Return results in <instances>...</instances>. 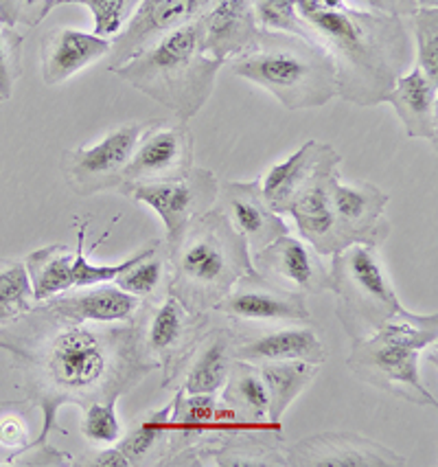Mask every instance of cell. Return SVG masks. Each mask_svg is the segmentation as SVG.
<instances>
[{"label": "cell", "mask_w": 438, "mask_h": 467, "mask_svg": "<svg viewBox=\"0 0 438 467\" xmlns=\"http://www.w3.org/2000/svg\"><path fill=\"white\" fill-rule=\"evenodd\" d=\"M81 434L90 443L110 445L117 443L123 434L121 420L117 415V404L112 401H95L86 406L84 420H81Z\"/></svg>", "instance_id": "37"}, {"label": "cell", "mask_w": 438, "mask_h": 467, "mask_svg": "<svg viewBox=\"0 0 438 467\" xmlns=\"http://www.w3.org/2000/svg\"><path fill=\"white\" fill-rule=\"evenodd\" d=\"M171 410L173 400L162 404L160 409L145 412L127 428L126 434H121L115 445L126 454L129 467L162 465L167 456V441H169Z\"/></svg>", "instance_id": "29"}, {"label": "cell", "mask_w": 438, "mask_h": 467, "mask_svg": "<svg viewBox=\"0 0 438 467\" xmlns=\"http://www.w3.org/2000/svg\"><path fill=\"white\" fill-rule=\"evenodd\" d=\"M34 306V287L25 262L0 257V325L25 317Z\"/></svg>", "instance_id": "32"}, {"label": "cell", "mask_w": 438, "mask_h": 467, "mask_svg": "<svg viewBox=\"0 0 438 467\" xmlns=\"http://www.w3.org/2000/svg\"><path fill=\"white\" fill-rule=\"evenodd\" d=\"M199 34V18L182 25L117 67V78L165 106L178 121H191L207 106L224 67L202 51Z\"/></svg>", "instance_id": "4"}, {"label": "cell", "mask_w": 438, "mask_h": 467, "mask_svg": "<svg viewBox=\"0 0 438 467\" xmlns=\"http://www.w3.org/2000/svg\"><path fill=\"white\" fill-rule=\"evenodd\" d=\"M73 465L77 467H129V461L126 454L117 448H106L99 450V452L86 454L84 459H77Z\"/></svg>", "instance_id": "41"}, {"label": "cell", "mask_w": 438, "mask_h": 467, "mask_svg": "<svg viewBox=\"0 0 438 467\" xmlns=\"http://www.w3.org/2000/svg\"><path fill=\"white\" fill-rule=\"evenodd\" d=\"M329 292L351 342L369 338L403 309L380 253L364 244H351L331 254Z\"/></svg>", "instance_id": "7"}, {"label": "cell", "mask_w": 438, "mask_h": 467, "mask_svg": "<svg viewBox=\"0 0 438 467\" xmlns=\"http://www.w3.org/2000/svg\"><path fill=\"white\" fill-rule=\"evenodd\" d=\"M151 126L149 121L123 123L93 145H81L64 156L62 171L66 187L79 198L112 192L123 182V171L132 161L140 137Z\"/></svg>", "instance_id": "10"}, {"label": "cell", "mask_w": 438, "mask_h": 467, "mask_svg": "<svg viewBox=\"0 0 438 467\" xmlns=\"http://www.w3.org/2000/svg\"><path fill=\"white\" fill-rule=\"evenodd\" d=\"M213 312L243 323H310L311 312L307 301L296 292L270 285L261 276L248 275L232 287Z\"/></svg>", "instance_id": "18"}, {"label": "cell", "mask_w": 438, "mask_h": 467, "mask_svg": "<svg viewBox=\"0 0 438 467\" xmlns=\"http://www.w3.org/2000/svg\"><path fill=\"white\" fill-rule=\"evenodd\" d=\"M232 73L259 86L285 110H313L338 97L331 56L310 37L263 31L257 48L232 62Z\"/></svg>", "instance_id": "5"}, {"label": "cell", "mask_w": 438, "mask_h": 467, "mask_svg": "<svg viewBox=\"0 0 438 467\" xmlns=\"http://www.w3.org/2000/svg\"><path fill=\"white\" fill-rule=\"evenodd\" d=\"M252 268L254 275L280 290L302 296L329 292V268L322 264V254L290 233L252 253Z\"/></svg>", "instance_id": "15"}, {"label": "cell", "mask_w": 438, "mask_h": 467, "mask_svg": "<svg viewBox=\"0 0 438 467\" xmlns=\"http://www.w3.org/2000/svg\"><path fill=\"white\" fill-rule=\"evenodd\" d=\"M237 428L241 426H237L230 412L221 406L218 395H187L178 389L173 395L169 441L162 465L185 467L188 456L213 448L224 434Z\"/></svg>", "instance_id": "11"}, {"label": "cell", "mask_w": 438, "mask_h": 467, "mask_svg": "<svg viewBox=\"0 0 438 467\" xmlns=\"http://www.w3.org/2000/svg\"><path fill=\"white\" fill-rule=\"evenodd\" d=\"M391 103L410 139L438 140V84L419 67H410L383 97Z\"/></svg>", "instance_id": "24"}, {"label": "cell", "mask_w": 438, "mask_h": 467, "mask_svg": "<svg viewBox=\"0 0 438 467\" xmlns=\"http://www.w3.org/2000/svg\"><path fill=\"white\" fill-rule=\"evenodd\" d=\"M73 257L75 251L62 244L37 248L25 259L26 273H29L31 287H34L36 303L46 301L62 292L75 287L73 284Z\"/></svg>", "instance_id": "31"}, {"label": "cell", "mask_w": 438, "mask_h": 467, "mask_svg": "<svg viewBox=\"0 0 438 467\" xmlns=\"http://www.w3.org/2000/svg\"><path fill=\"white\" fill-rule=\"evenodd\" d=\"M209 325L210 314H191L169 295L145 301V347L162 373V389H169L185 373Z\"/></svg>", "instance_id": "9"}, {"label": "cell", "mask_w": 438, "mask_h": 467, "mask_svg": "<svg viewBox=\"0 0 438 467\" xmlns=\"http://www.w3.org/2000/svg\"><path fill=\"white\" fill-rule=\"evenodd\" d=\"M218 206L229 217L230 224L241 233L250 253L261 251L288 233L283 217L274 213L263 198L259 181L219 182Z\"/></svg>", "instance_id": "20"}, {"label": "cell", "mask_w": 438, "mask_h": 467, "mask_svg": "<svg viewBox=\"0 0 438 467\" xmlns=\"http://www.w3.org/2000/svg\"><path fill=\"white\" fill-rule=\"evenodd\" d=\"M167 264V253L165 246H160L158 251L148 254V257L138 259L137 264L129 265L127 270H123L117 276L115 284L121 287L127 295L140 298V301H154L156 292L165 281V275L169 273V265Z\"/></svg>", "instance_id": "33"}, {"label": "cell", "mask_w": 438, "mask_h": 467, "mask_svg": "<svg viewBox=\"0 0 438 467\" xmlns=\"http://www.w3.org/2000/svg\"><path fill=\"white\" fill-rule=\"evenodd\" d=\"M235 340L230 327L209 329L188 360L180 389L187 395H218L235 365Z\"/></svg>", "instance_id": "28"}, {"label": "cell", "mask_w": 438, "mask_h": 467, "mask_svg": "<svg viewBox=\"0 0 438 467\" xmlns=\"http://www.w3.org/2000/svg\"><path fill=\"white\" fill-rule=\"evenodd\" d=\"M259 376L268 390L270 404V421L280 423L288 409L294 404L299 395L305 393L311 387L313 379L321 373V367L310 365L302 360H274V362H259Z\"/></svg>", "instance_id": "30"}, {"label": "cell", "mask_w": 438, "mask_h": 467, "mask_svg": "<svg viewBox=\"0 0 438 467\" xmlns=\"http://www.w3.org/2000/svg\"><path fill=\"white\" fill-rule=\"evenodd\" d=\"M391 195L372 182L346 184L342 178H333L331 204L335 220L344 240L351 244L380 248L391 235V222L386 217V206Z\"/></svg>", "instance_id": "17"}, {"label": "cell", "mask_w": 438, "mask_h": 467, "mask_svg": "<svg viewBox=\"0 0 438 467\" xmlns=\"http://www.w3.org/2000/svg\"><path fill=\"white\" fill-rule=\"evenodd\" d=\"M215 0H143L126 29L112 40L107 67L115 70L132 59L162 36L198 20Z\"/></svg>", "instance_id": "16"}, {"label": "cell", "mask_w": 438, "mask_h": 467, "mask_svg": "<svg viewBox=\"0 0 438 467\" xmlns=\"http://www.w3.org/2000/svg\"><path fill=\"white\" fill-rule=\"evenodd\" d=\"M0 103H3V99H0Z\"/></svg>", "instance_id": "44"}, {"label": "cell", "mask_w": 438, "mask_h": 467, "mask_svg": "<svg viewBox=\"0 0 438 467\" xmlns=\"http://www.w3.org/2000/svg\"><path fill=\"white\" fill-rule=\"evenodd\" d=\"M438 340V314L403 307L369 338L351 342L346 367L360 382L416 406H436L421 379V351Z\"/></svg>", "instance_id": "6"}, {"label": "cell", "mask_w": 438, "mask_h": 467, "mask_svg": "<svg viewBox=\"0 0 438 467\" xmlns=\"http://www.w3.org/2000/svg\"><path fill=\"white\" fill-rule=\"evenodd\" d=\"M333 151V145L322 143V140H307V143H302L300 148L290 156V159L270 167V170L263 173V178H259L261 193L263 198H266V202L270 204V209L279 215L288 213L296 193L311 181V176L318 171V167H321Z\"/></svg>", "instance_id": "26"}, {"label": "cell", "mask_w": 438, "mask_h": 467, "mask_svg": "<svg viewBox=\"0 0 438 467\" xmlns=\"http://www.w3.org/2000/svg\"><path fill=\"white\" fill-rule=\"evenodd\" d=\"M416 45V64L438 84V7H419L410 16V29Z\"/></svg>", "instance_id": "35"}, {"label": "cell", "mask_w": 438, "mask_h": 467, "mask_svg": "<svg viewBox=\"0 0 438 467\" xmlns=\"http://www.w3.org/2000/svg\"><path fill=\"white\" fill-rule=\"evenodd\" d=\"M302 23L338 70V97L360 108L383 103L413 67V36L403 18L362 12L346 0H296Z\"/></svg>", "instance_id": "2"}, {"label": "cell", "mask_w": 438, "mask_h": 467, "mask_svg": "<svg viewBox=\"0 0 438 467\" xmlns=\"http://www.w3.org/2000/svg\"><path fill=\"white\" fill-rule=\"evenodd\" d=\"M369 3L375 12L394 16V18H410L419 9L416 0H369Z\"/></svg>", "instance_id": "42"}, {"label": "cell", "mask_w": 438, "mask_h": 467, "mask_svg": "<svg viewBox=\"0 0 438 467\" xmlns=\"http://www.w3.org/2000/svg\"><path fill=\"white\" fill-rule=\"evenodd\" d=\"M252 7L257 23L263 31L310 37L311 40L310 29L302 23L299 9H296V0H252Z\"/></svg>", "instance_id": "36"}, {"label": "cell", "mask_w": 438, "mask_h": 467, "mask_svg": "<svg viewBox=\"0 0 438 467\" xmlns=\"http://www.w3.org/2000/svg\"><path fill=\"white\" fill-rule=\"evenodd\" d=\"M51 12V0H0V25L34 29Z\"/></svg>", "instance_id": "39"}, {"label": "cell", "mask_w": 438, "mask_h": 467, "mask_svg": "<svg viewBox=\"0 0 438 467\" xmlns=\"http://www.w3.org/2000/svg\"><path fill=\"white\" fill-rule=\"evenodd\" d=\"M288 467H408L394 450L358 432H318L285 448Z\"/></svg>", "instance_id": "13"}, {"label": "cell", "mask_w": 438, "mask_h": 467, "mask_svg": "<svg viewBox=\"0 0 438 467\" xmlns=\"http://www.w3.org/2000/svg\"><path fill=\"white\" fill-rule=\"evenodd\" d=\"M196 139L187 121L151 119V126L140 137L132 161L123 171L121 184L173 181L193 170Z\"/></svg>", "instance_id": "12"}, {"label": "cell", "mask_w": 438, "mask_h": 467, "mask_svg": "<svg viewBox=\"0 0 438 467\" xmlns=\"http://www.w3.org/2000/svg\"><path fill=\"white\" fill-rule=\"evenodd\" d=\"M118 192L149 206L160 217L165 226V251H169L198 217L218 204L219 178L210 170L193 167L185 176L173 181L121 184Z\"/></svg>", "instance_id": "8"}, {"label": "cell", "mask_w": 438, "mask_h": 467, "mask_svg": "<svg viewBox=\"0 0 438 467\" xmlns=\"http://www.w3.org/2000/svg\"><path fill=\"white\" fill-rule=\"evenodd\" d=\"M199 31L202 51L224 64L254 51L263 36L252 0H215L199 16Z\"/></svg>", "instance_id": "19"}, {"label": "cell", "mask_w": 438, "mask_h": 467, "mask_svg": "<svg viewBox=\"0 0 438 467\" xmlns=\"http://www.w3.org/2000/svg\"><path fill=\"white\" fill-rule=\"evenodd\" d=\"M140 3L143 0H51L53 9L59 5H86L95 20L93 34L106 40H115L126 29Z\"/></svg>", "instance_id": "34"}, {"label": "cell", "mask_w": 438, "mask_h": 467, "mask_svg": "<svg viewBox=\"0 0 438 467\" xmlns=\"http://www.w3.org/2000/svg\"><path fill=\"white\" fill-rule=\"evenodd\" d=\"M167 253L165 295L191 314H210L243 276L252 275V253L218 204L198 217Z\"/></svg>", "instance_id": "3"}, {"label": "cell", "mask_w": 438, "mask_h": 467, "mask_svg": "<svg viewBox=\"0 0 438 467\" xmlns=\"http://www.w3.org/2000/svg\"><path fill=\"white\" fill-rule=\"evenodd\" d=\"M283 428L250 431L237 428L219 439L213 448H204L187 459L185 467H288Z\"/></svg>", "instance_id": "21"}, {"label": "cell", "mask_w": 438, "mask_h": 467, "mask_svg": "<svg viewBox=\"0 0 438 467\" xmlns=\"http://www.w3.org/2000/svg\"><path fill=\"white\" fill-rule=\"evenodd\" d=\"M342 156L335 150L327 161L318 167L311 181L291 200L288 215L294 217L300 237L322 257H331L349 246L335 220L331 204V182L340 173Z\"/></svg>", "instance_id": "14"}, {"label": "cell", "mask_w": 438, "mask_h": 467, "mask_svg": "<svg viewBox=\"0 0 438 467\" xmlns=\"http://www.w3.org/2000/svg\"><path fill=\"white\" fill-rule=\"evenodd\" d=\"M112 40L93 31L59 26L53 29L40 45V75L46 86H59L110 56Z\"/></svg>", "instance_id": "22"}, {"label": "cell", "mask_w": 438, "mask_h": 467, "mask_svg": "<svg viewBox=\"0 0 438 467\" xmlns=\"http://www.w3.org/2000/svg\"><path fill=\"white\" fill-rule=\"evenodd\" d=\"M0 349L14 358L23 378L25 400L12 404H31L42 412L40 434L5 465L45 450L64 406L117 404L156 371L145 347V303L126 323H81L36 303L25 317L0 325Z\"/></svg>", "instance_id": "1"}, {"label": "cell", "mask_w": 438, "mask_h": 467, "mask_svg": "<svg viewBox=\"0 0 438 467\" xmlns=\"http://www.w3.org/2000/svg\"><path fill=\"white\" fill-rule=\"evenodd\" d=\"M235 360L252 365L274 360H302L322 367L329 360L327 345L311 327H285L257 336H239L235 340Z\"/></svg>", "instance_id": "25"}, {"label": "cell", "mask_w": 438, "mask_h": 467, "mask_svg": "<svg viewBox=\"0 0 438 467\" xmlns=\"http://www.w3.org/2000/svg\"><path fill=\"white\" fill-rule=\"evenodd\" d=\"M23 47L25 37L12 26L0 25V99L14 97L15 81L23 78Z\"/></svg>", "instance_id": "38"}, {"label": "cell", "mask_w": 438, "mask_h": 467, "mask_svg": "<svg viewBox=\"0 0 438 467\" xmlns=\"http://www.w3.org/2000/svg\"><path fill=\"white\" fill-rule=\"evenodd\" d=\"M29 439V428L20 415H7L0 420V445L9 450H23Z\"/></svg>", "instance_id": "40"}, {"label": "cell", "mask_w": 438, "mask_h": 467, "mask_svg": "<svg viewBox=\"0 0 438 467\" xmlns=\"http://www.w3.org/2000/svg\"><path fill=\"white\" fill-rule=\"evenodd\" d=\"M145 301L123 292L117 284L70 287L62 295L46 298L42 306L81 323H126L140 312Z\"/></svg>", "instance_id": "23"}, {"label": "cell", "mask_w": 438, "mask_h": 467, "mask_svg": "<svg viewBox=\"0 0 438 467\" xmlns=\"http://www.w3.org/2000/svg\"><path fill=\"white\" fill-rule=\"evenodd\" d=\"M219 401L237 426L252 431H280V423L270 421L266 384L252 362L235 360L229 379L221 387Z\"/></svg>", "instance_id": "27"}, {"label": "cell", "mask_w": 438, "mask_h": 467, "mask_svg": "<svg viewBox=\"0 0 438 467\" xmlns=\"http://www.w3.org/2000/svg\"><path fill=\"white\" fill-rule=\"evenodd\" d=\"M416 5H419V7L430 9V7H438V0H416Z\"/></svg>", "instance_id": "43"}]
</instances>
